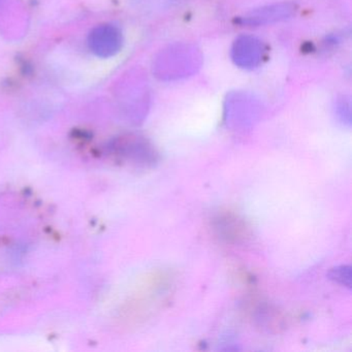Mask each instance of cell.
I'll use <instances>...</instances> for the list:
<instances>
[{
	"label": "cell",
	"instance_id": "obj_1",
	"mask_svg": "<svg viewBox=\"0 0 352 352\" xmlns=\"http://www.w3.org/2000/svg\"><path fill=\"white\" fill-rule=\"evenodd\" d=\"M90 50L96 56L108 58L120 50L122 36L118 28L104 24L94 28L88 38Z\"/></svg>",
	"mask_w": 352,
	"mask_h": 352
},
{
	"label": "cell",
	"instance_id": "obj_2",
	"mask_svg": "<svg viewBox=\"0 0 352 352\" xmlns=\"http://www.w3.org/2000/svg\"><path fill=\"white\" fill-rule=\"evenodd\" d=\"M333 278L337 281H341L342 284H346L349 287L350 285V269L349 267H342L341 270L337 269L333 271Z\"/></svg>",
	"mask_w": 352,
	"mask_h": 352
}]
</instances>
